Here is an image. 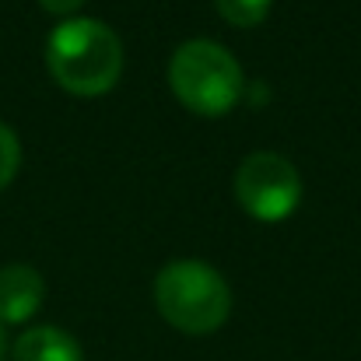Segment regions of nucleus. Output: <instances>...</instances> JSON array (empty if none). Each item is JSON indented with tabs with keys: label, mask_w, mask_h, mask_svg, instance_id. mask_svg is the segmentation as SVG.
<instances>
[{
	"label": "nucleus",
	"mask_w": 361,
	"mask_h": 361,
	"mask_svg": "<svg viewBox=\"0 0 361 361\" xmlns=\"http://www.w3.org/2000/svg\"><path fill=\"white\" fill-rule=\"evenodd\" d=\"M46 67L63 92L78 99H95L113 92L120 81L123 42L109 25L95 18H71L49 32Z\"/></svg>",
	"instance_id": "f257e3e1"
},
{
	"label": "nucleus",
	"mask_w": 361,
	"mask_h": 361,
	"mask_svg": "<svg viewBox=\"0 0 361 361\" xmlns=\"http://www.w3.org/2000/svg\"><path fill=\"white\" fill-rule=\"evenodd\" d=\"M154 305L169 326L204 337L225 326L232 312L228 281L204 259H172L154 277Z\"/></svg>",
	"instance_id": "f03ea898"
},
{
	"label": "nucleus",
	"mask_w": 361,
	"mask_h": 361,
	"mask_svg": "<svg viewBox=\"0 0 361 361\" xmlns=\"http://www.w3.org/2000/svg\"><path fill=\"white\" fill-rule=\"evenodd\" d=\"M169 85L176 99L197 116L232 113L245 92L239 60L211 39H190L172 53Z\"/></svg>",
	"instance_id": "7ed1b4c3"
},
{
	"label": "nucleus",
	"mask_w": 361,
	"mask_h": 361,
	"mask_svg": "<svg viewBox=\"0 0 361 361\" xmlns=\"http://www.w3.org/2000/svg\"><path fill=\"white\" fill-rule=\"evenodd\" d=\"M235 197L256 221H284L302 200V176L284 154L252 151L235 172Z\"/></svg>",
	"instance_id": "20e7f679"
},
{
	"label": "nucleus",
	"mask_w": 361,
	"mask_h": 361,
	"mask_svg": "<svg viewBox=\"0 0 361 361\" xmlns=\"http://www.w3.org/2000/svg\"><path fill=\"white\" fill-rule=\"evenodd\" d=\"M46 298V281L28 263H7L0 267V326L28 323Z\"/></svg>",
	"instance_id": "39448f33"
},
{
	"label": "nucleus",
	"mask_w": 361,
	"mask_h": 361,
	"mask_svg": "<svg viewBox=\"0 0 361 361\" xmlns=\"http://www.w3.org/2000/svg\"><path fill=\"white\" fill-rule=\"evenodd\" d=\"M11 361H85V351L60 326H32L14 341Z\"/></svg>",
	"instance_id": "423d86ee"
},
{
	"label": "nucleus",
	"mask_w": 361,
	"mask_h": 361,
	"mask_svg": "<svg viewBox=\"0 0 361 361\" xmlns=\"http://www.w3.org/2000/svg\"><path fill=\"white\" fill-rule=\"evenodd\" d=\"M270 4H274V0H214L218 14H221L228 25H235V28L259 25V21L270 14Z\"/></svg>",
	"instance_id": "0eeeda50"
},
{
	"label": "nucleus",
	"mask_w": 361,
	"mask_h": 361,
	"mask_svg": "<svg viewBox=\"0 0 361 361\" xmlns=\"http://www.w3.org/2000/svg\"><path fill=\"white\" fill-rule=\"evenodd\" d=\"M18 169H21V140L7 123H0V190L11 186Z\"/></svg>",
	"instance_id": "6e6552de"
},
{
	"label": "nucleus",
	"mask_w": 361,
	"mask_h": 361,
	"mask_svg": "<svg viewBox=\"0 0 361 361\" xmlns=\"http://www.w3.org/2000/svg\"><path fill=\"white\" fill-rule=\"evenodd\" d=\"M39 4H42L49 14H74L85 0H39Z\"/></svg>",
	"instance_id": "1a4fd4ad"
},
{
	"label": "nucleus",
	"mask_w": 361,
	"mask_h": 361,
	"mask_svg": "<svg viewBox=\"0 0 361 361\" xmlns=\"http://www.w3.org/2000/svg\"><path fill=\"white\" fill-rule=\"evenodd\" d=\"M0 361H7V337H4V326H0Z\"/></svg>",
	"instance_id": "9d476101"
}]
</instances>
